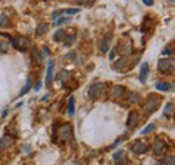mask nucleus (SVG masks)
Returning a JSON list of instances; mask_svg holds the SVG:
<instances>
[{
    "mask_svg": "<svg viewBox=\"0 0 175 165\" xmlns=\"http://www.w3.org/2000/svg\"><path fill=\"white\" fill-rule=\"evenodd\" d=\"M167 150V145H166L164 142H162V141H155L154 144V153L156 156H160L163 154V153Z\"/></svg>",
    "mask_w": 175,
    "mask_h": 165,
    "instance_id": "obj_10",
    "label": "nucleus"
},
{
    "mask_svg": "<svg viewBox=\"0 0 175 165\" xmlns=\"http://www.w3.org/2000/svg\"><path fill=\"white\" fill-rule=\"evenodd\" d=\"M111 35L108 34V35H105L104 38H102L101 43H100V50H101V53H107L108 48H109V43H111Z\"/></svg>",
    "mask_w": 175,
    "mask_h": 165,
    "instance_id": "obj_14",
    "label": "nucleus"
},
{
    "mask_svg": "<svg viewBox=\"0 0 175 165\" xmlns=\"http://www.w3.org/2000/svg\"><path fill=\"white\" fill-rule=\"evenodd\" d=\"M163 54H173V50H171V48H168V46H167V48H164V50H163Z\"/></svg>",
    "mask_w": 175,
    "mask_h": 165,
    "instance_id": "obj_34",
    "label": "nucleus"
},
{
    "mask_svg": "<svg viewBox=\"0 0 175 165\" xmlns=\"http://www.w3.org/2000/svg\"><path fill=\"white\" fill-rule=\"evenodd\" d=\"M164 164H166V165H175V158H174V156H167V157L164 158Z\"/></svg>",
    "mask_w": 175,
    "mask_h": 165,
    "instance_id": "obj_27",
    "label": "nucleus"
},
{
    "mask_svg": "<svg viewBox=\"0 0 175 165\" xmlns=\"http://www.w3.org/2000/svg\"><path fill=\"white\" fill-rule=\"evenodd\" d=\"M31 55H33L34 60H35L36 63H42L43 58H42V54L39 53V50H36V48H33V51H31Z\"/></svg>",
    "mask_w": 175,
    "mask_h": 165,
    "instance_id": "obj_18",
    "label": "nucleus"
},
{
    "mask_svg": "<svg viewBox=\"0 0 175 165\" xmlns=\"http://www.w3.org/2000/svg\"><path fill=\"white\" fill-rule=\"evenodd\" d=\"M77 12H80L78 8H66V10H59V11H55V12L53 14V19L59 18V16H62L64 14H77Z\"/></svg>",
    "mask_w": 175,
    "mask_h": 165,
    "instance_id": "obj_12",
    "label": "nucleus"
},
{
    "mask_svg": "<svg viewBox=\"0 0 175 165\" xmlns=\"http://www.w3.org/2000/svg\"><path fill=\"white\" fill-rule=\"evenodd\" d=\"M124 90L125 89L123 87V86H116V87H113L111 91V98H120L124 94Z\"/></svg>",
    "mask_w": 175,
    "mask_h": 165,
    "instance_id": "obj_15",
    "label": "nucleus"
},
{
    "mask_svg": "<svg viewBox=\"0 0 175 165\" xmlns=\"http://www.w3.org/2000/svg\"><path fill=\"white\" fill-rule=\"evenodd\" d=\"M12 43H14V47L15 48H19V50H26V48L28 47V46L31 44V42L27 39L26 36H18L16 39H14L12 40Z\"/></svg>",
    "mask_w": 175,
    "mask_h": 165,
    "instance_id": "obj_4",
    "label": "nucleus"
},
{
    "mask_svg": "<svg viewBox=\"0 0 175 165\" xmlns=\"http://www.w3.org/2000/svg\"><path fill=\"white\" fill-rule=\"evenodd\" d=\"M160 105V97H158V95L155 94H150L148 95V99H147V103L144 105V112L147 115L152 114V113L159 108Z\"/></svg>",
    "mask_w": 175,
    "mask_h": 165,
    "instance_id": "obj_1",
    "label": "nucleus"
},
{
    "mask_svg": "<svg viewBox=\"0 0 175 165\" xmlns=\"http://www.w3.org/2000/svg\"><path fill=\"white\" fill-rule=\"evenodd\" d=\"M155 87H156L158 90H162V91H168V89L171 87V85H168V83H166V82H158L156 85H155Z\"/></svg>",
    "mask_w": 175,
    "mask_h": 165,
    "instance_id": "obj_21",
    "label": "nucleus"
},
{
    "mask_svg": "<svg viewBox=\"0 0 175 165\" xmlns=\"http://www.w3.org/2000/svg\"><path fill=\"white\" fill-rule=\"evenodd\" d=\"M7 50H8V43H5V42L0 43V51H2V53H5Z\"/></svg>",
    "mask_w": 175,
    "mask_h": 165,
    "instance_id": "obj_32",
    "label": "nucleus"
},
{
    "mask_svg": "<svg viewBox=\"0 0 175 165\" xmlns=\"http://www.w3.org/2000/svg\"><path fill=\"white\" fill-rule=\"evenodd\" d=\"M53 70H54V62L50 60L47 66V75H46V85L50 86L51 82H53Z\"/></svg>",
    "mask_w": 175,
    "mask_h": 165,
    "instance_id": "obj_13",
    "label": "nucleus"
},
{
    "mask_svg": "<svg viewBox=\"0 0 175 165\" xmlns=\"http://www.w3.org/2000/svg\"><path fill=\"white\" fill-rule=\"evenodd\" d=\"M8 22H10V20H8L7 16H4V15L0 16V27H5V26L8 24Z\"/></svg>",
    "mask_w": 175,
    "mask_h": 165,
    "instance_id": "obj_28",
    "label": "nucleus"
},
{
    "mask_svg": "<svg viewBox=\"0 0 175 165\" xmlns=\"http://www.w3.org/2000/svg\"><path fill=\"white\" fill-rule=\"evenodd\" d=\"M173 109H174V103H168V105L166 106V109H164V115L171 114V113H173Z\"/></svg>",
    "mask_w": 175,
    "mask_h": 165,
    "instance_id": "obj_29",
    "label": "nucleus"
},
{
    "mask_svg": "<svg viewBox=\"0 0 175 165\" xmlns=\"http://www.w3.org/2000/svg\"><path fill=\"white\" fill-rule=\"evenodd\" d=\"M127 65H128L127 58H120V59L114 63L113 69H116V70H123V69H127Z\"/></svg>",
    "mask_w": 175,
    "mask_h": 165,
    "instance_id": "obj_16",
    "label": "nucleus"
},
{
    "mask_svg": "<svg viewBox=\"0 0 175 165\" xmlns=\"http://www.w3.org/2000/svg\"><path fill=\"white\" fill-rule=\"evenodd\" d=\"M128 101L131 103H139L140 102V95L136 94V93H131L130 97H128Z\"/></svg>",
    "mask_w": 175,
    "mask_h": 165,
    "instance_id": "obj_23",
    "label": "nucleus"
},
{
    "mask_svg": "<svg viewBox=\"0 0 175 165\" xmlns=\"http://www.w3.org/2000/svg\"><path fill=\"white\" fill-rule=\"evenodd\" d=\"M104 90H105V83H101V82L93 83V85L90 86V89H89V95L96 99V98H98L100 95L104 93Z\"/></svg>",
    "mask_w": 175,
    "mask_h": 165,
    "instance_id": "obj_3",
    "label": "nucleus"
},
{
    "mask_svg": "<svg viewBox=\"0 0 175 165\" xmlns=\"http://www.w3.org/2000/svg\"><path fill=\"white\" fill-rule=\"evenodd\" d=\"M175 67V60L173 58H162V59L158 62V69H159L160 73L163 74H168L174 70Z\"/></svg>",
    "mask_w": 175,
    "mask_h": 165,
    "instance_id": "obj_2",
    "label": "nucleus"
},
{
    "mask_svg": "<svg viewBox=\"0 0 175 165\" xmlns=\"http://www.w3.org/2000/svg\"><path fill=\"white\" fill-rule=\"evenodd\" d=\"M30 87H31V78L28 77V78H27V83H26V86L22 89V91H20V94H19V95H24L28 91V89H30Z\"/></svg>",
    "mask_w": 175,
    "mask_h": 165,
    "instance_id": "obj_25",
    "label": "nucleus"
},
{
    "mask_svg": "<svg viewBox=\"0 0 175 165\" xmlns=\"http://www.w3.org/2000/svg\"><path fill=\"white\" fill-rule=\"evenodd\" d=\"M77 2H78L80 4H82V5H86V7H90V5L93 4V2H94V0H77Z\"/></svg>",
    "mask_w": 175,
    "mask_h": 165,
    "instance_id": "obj_31",
    "label": "nucleus"
},
{
    "mask_svg": "<svg viewBox=\"0 0 175 165\" xmlns=\"http://www.w3.org/2000/svg\"><path fill=\"white\" fill-rule=\"evenodd\" d=\"M113 57H114V50L111 53V55H109V59H113Z\"/></svg>",
    "mask_w": 175,
    "mask_h": 165,
    "instance_id": "obj_36",
    "label": "nucleus"
},
{
    "mask_svg": "<svg viewBox=\"0 0 175 165\" xmlns=\"http://www.w3.org/2000/svg\"><path fill=\"white\" fill-rule=\"evenodd\" d=\"M152 130H155V125H154V124H150V125H148V126H145V128L143 129L140 133H142V134H147V133L152 132Z\"/></svg>",
    "mask_w": 175,
    "mask_h": 165,
    "instance_id": "obj_26",
    "label": "nucleus"
},
{
    "mask_svg": "<svg viewBox=\"0 0 175 165\" xmlns=\"http://www.w3.org/2000/svg\"><path fill=\"white\" fill-rule=\"evenodd\" d=\"M46 32H47V26H46V24H39L38 27H36V30H35V34L38 36L45 35Z\"/></svg>",
    "mask_w": 175,
    "mask_h": 165,
    "instance_id": "obj_20",
    "label": "nucleus"
},
{
    "mask_svg": "<svg viewBox=\"0 0 175 165\" xmlns=\"http://www.w3.org/2000/svg\"><path fill=\"white\" fill-rule=\"evenodd\" d=\"M74 97L71 95L70 98H69V103H67V113L69 115H74Z\"/></svg>",
    "mask_w": 175,
    "mask_h": 165,
    "instance_id": "obj_19",
    "label": "nucleus"
},
{
    "mask_svg": "<svg viewBox=\"0 0 175 165\" xmlns=\"http://www.w3.org/2000/svg\"><path fill=\"white\" fill-rule=\"evenodd\" d=\"M12 142H14V138L11 137V136H8V134L3 136V137H2V140H0V150L7 149V148L10 146Z\"/></svg>",
    "mask_w": 175,
    "mask_h": 165,
    "instance_id": "obj_11",
    "label": "nucleus"
},
{
    "mask_svg": "<svg viewBox=\"0 0 175 165\" xmlns=\"http://www.w3.org/2000/svg\"><path fill=\"white\" fill-rule=\"evenodd\" d=\"M113 160L117 165L125 164V161H127V153H125L124 150H119V152H116L113 154Z\"/></svg>",
    "mask_w": 175,
    "mask_h": 165,
    "instance_id": "obj_9",
    "label": "nucleus"
},
{
    "mask_svg": "<svg viewBox=\"0 0 175 165\" xmlns=\"http://www.w3.org/2000/svg\"><path fill=\"white\" fill-rule=\"evenodd\" d=\"M69 20H70V18H61V19L55 20V23H54V26H61V24H64V23H67Z\"/></svg>",
    "mask_w": 175,
    "mask_h": 165,
    "instance_id": "obj_30",
    "label": "nucleus"
},
{
    "mask_svg": "<svg viewBox=\"0 0 175 165\" xmlns=\"http://www.w3.org/2000/svg\"><path fill=\"white\" fill-rule=\"evenodd\" d=\"M59 138L61 140H67V138L71 137V134H73V128H71V125H69V124H65V125H62L61 128H59Z\"/></svg>",
    "mask_w": 175,
    "mask_h": 165,
    "instance_id": "obj_5",
    "label": "nucleus"
},
{
    "mask_svg": "<svg viewBox=\"0 0 175 165\" xmlns=\"http://www.w3.org/2000/svg\"><path fill=\"white\" fill-rule=\"evenodd\" d=\"M137 122H139V114L136 112H131L130 115H128V120H127V126L130 129H132L137 125Z\"/></svg>",
    "mask_w": 175,
    "mask_h": 165,
    "instance_id": "obj_8",
    "label": "nucleus"
},
{
    "mask_svg": "<svg viewBox=\"0 0 175 165\" xmlns=\"http://www.w3.org/2000/svg\"><path fill=\"white\" fill-rule=\"evenodd\" d=\"M143 3L147 5H152L154 4V0H143Z\"/></svg>",
    "mask_w": 175,
    "mask_h": 165,
    "instance_id": "obj_35",
    "label": "nucleus"
},
{
    "mask_svg": "<svg viewBox=\"0 0 175 165\" xmlns=\"http://www.w3.org/2000/svg\"><path fill=\"white\" fill-rule=\"evenodd\" d=\"M148 150V146L145 145L144 142H142V141H136V142L132 145V152H135L136 154H143V153H145Z\"/></svg>",
    "mask_w": 175,
    "mask_h": 165,
    "instance_id": "obj_6",
    "label": "nucleus"
},
{
    "mask_svg": "<svg viewBox=\"0 0 175 165\" xmlns=\"http://www.w3.org/2000/svg\"><path fill=\"white\" fill-rule=\"evenodd\" d=\"M69 78H70V73H69V71H66V70H62L61 73L58 74V77H57V79H59V81H61V82H62V83H64V85H65V82H66V81L69 79Z\"/></svg>",
    "mask_w": 175,
    "mask_h": 165,
    "instance_id": "obj_17",
    "label": "nucleus"
},
{
    "mask_svg": "<svg viewBox=\"0 0 175 165\" xmlns=\"http://www.w3.org/2000/svg\"><path fill=\"white\" fill-rule=\"evenodd\" d=\"M41 87H42V83L38 82V83L35 85V87H34V90H35V91H39V90H41Z\"/></svg>",
    "mask_w": 175,
    "mask_h": 165,
    "instance_id": "obj_33",
    "label": "nucleus"
},
{
    "mask_svg": "<svg viewBox=\"0 0 175 165\" xmlns=\"http://www.w3.org/2000/svg\"><path fill=\"white\" fill-rule=\"evenodd\" d=\"M64 40H65V46H66V47H70V46H71V44H73V43H74V40H76V36H74V35L66 36Z\"/></svg>",
    "mask_w": 175,
    "mask_h": 165,
    "instance_id": "obj_24",
    "label": "nucleus"
},
{
    "mask_svg": "<svg viewBox=\"0 0 175 165\" xmlns=\"http://www.w3.org/2000/svg\"><path fill=\"white\" fill-rule=\"evenodd\" d=\"M65 35L66 34H65L64 30H58L55 34H54V40H55V42H61V40H64L66 38Z\"/></svg>",
    "mask_w": 175,
    "mask_h": 165,
    "instance_id": "obj_22",
    "label": "nucleus"
},
{
    "mask_svg": "<svg viewBox=\"0 0 175 165\" xmlns=\"http://www.w3.org/2000/svg\"><path fill=\"white\" fill-rule=\"evenodd\" d=\"M148 73H150V67H148V63L144 62L142 66H140V82L142 83H145L147 82V77H148Z\"/></svg>",
    "mask_w": 175,
    "mask_h": 165,
    "instance_id": "obj_7",
    "label": "nucleus"
}]
</instances>
